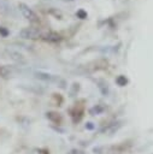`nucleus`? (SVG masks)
<instances>
[{
  "instance_id": "obj_4",
  "label": "nucleus",
  "mask_w": 153,
  "mask_h": 154,
  "mask_svg": "<svg viewBox=\"0 0 153 154\" xmlns=\"http://www.w3.org/2000/svg\"><path fill=\"white\" fill-rule=\"evenodd\" d=\"M35 77H36L37 79H41V81H46V82L58 81V78H57L55 76H53V75H49V73H47V72H41V71H39V72H35Z\"/></svg>"
},
{
  "instance_id": "obj_9",
  "label": "nucleus",
  "mask_w": 153,
  "mask_h": 154,
  "mask_svg": "<svg viewBox=\"0 0 153 154\" xmlns=\"http://www.w3.org/2000/svg\"><path fill=\"white\" fill-rule=\"evenodd\" d=\"M0 34H1L4 37H6V36L8 35V31H7V30H6L4 26H0Z\"/></svg>"
},
{
  "instance_id": "obj_8",
  "label": "nucleus",
  "mask_w": 153,
  "mask_h": 154,
  "mask_svg": "<svg viewBox=\"0 0 153 154\" xmlns=\"http://www.w3.org/2000/svg\"><path fill=\"white\" fill-rule=\"evenodd\" d=\"M116 82H117L119 85H122V87H123V85H125V84H126V82H128V81H126V78H125L124 76H119V77L116 79Z\"/></svg>"
},
{
  "instance_id": "obj_10",
  "label": "nucleus",
  "mask_w": 153,
  "mask_h": 154,
  "mask_svg": "<svg viewBox=\"0 0 153 154\" xmlns=\"http://www.w3.org/2000/svg\"><path fill=\"white\" fill-rule=\"evenodd\" d=\"M77 16H78L80 18H86V17H87V13H86L84 11H82V10H81V11H78V12H77Z\"/></svg>"
},
{
  "instance_id": "obj_6",
  "label": "nucleus",
  "mask_w": 153,
  "mask_h": 154,
  "mask_svg": "<svg viewBox=\"0 0 153 154\" xmlns=\"http://www.w3.org/2000/svg\"><path fill=\"white\" fill-rule=\"evenodd\" d=\"M0 76L2 78L7 79V78H10L12 76V70L10 67H7V66H0Z\"/></svg>"
},
{
  "instance_id": "obj_5",
  "label": "nucleus",
  "mask_w": 153,
  "mask_h": 154,
  "mask_svg": "<svg viewBox=\"0 0 153 154\" xmlns=\"http://www.w3.org/2000/svg\"><path fill=\"white\" fill-rule=\"evenodd\" d=\"M41 37L45 41H49V42H58V41H60V35H58L55 32H52V31L41 35Z\"/></svg>"
},
{
  "instance_id": "obj_2",
  "label": "nucleus",
  "mask_w": 153,
  "mask_h": 154,
  "mask_svg": "<svg viewBox=\"0 0 153 154\" xmlns=\"http://www.w3.org/2000/svg\"><path fill=\"white\" fill-rule=\"evenodd\" d=\"M19 36L22 38H25V40H36L39 37H41V34L36 30V29H33V28H24L20 30L19 32Z\"/></svg>"
},
{
  "instance_id": "obj_11",
  "label": "nucleus",
  "mask_w": 153,
  "mask_h": 154,
  "mask_svg": "<svg viewBox=\"0 0 153 154\" xmlns=\"http://www.w3.org/2000/svg\"><path fill=\"white\" fill-rule=\"evenodd\" d=\"M67 154H83V153L80 152V150H77V149H72V150H70V153H67Z\"/></svg>"
},
{
  "instance_id": "obj_7",
  "label": "nucleus",
  "mask_w": 153,
  "mask_h": 154,
  "mask_svg": "<svg viewBox=\"0 0 153 154\" xmlns=\"http://www.w3.org/2000/svg\"><path fill=\"white\" fill-rule=\"evenodd\" d=\"M102 111H104V107H102V106H100V105H98V106H94V107L90 109V114L95 116V114H99V113H101Z\"/></svg>"
},
{
  "instance_id": "obj_1",
  "label": "nucleus",
  "mask_w": 153,
  "mask_h": 154,
  "mask_svg": "<svg viewBox=\"0 0 153 154\" xmlns=\"http://www.w3.org/2000/svg\"><path fill=\"white\" fill-rule=\"evenodd\" d=\"M18 8H19L20 13L23 14V17H24L25 19H28L29 22H33V23H37V22H39V17L36 16V13H35L28 5L20 2V4L18 5Z\"/></svg>"
},
{
  "instance_id": "obj_3",
  "label": "nucleus",
  "mask_w": 153,
  "mask_h": 154,
  "mask_svg": "<svg viewBox=\"0 0 153 154\" xmlns=\"http://www.w3.org/2000/svg\"><path fill=\"white\" fill-rule=\"evenodd\" d=\"M6 53H7V55H8L10 59H12L13 61H16V63H18V64H25V63H27L24 55H23L22 53H19V52L14 51V49H10V48H8V49H6Z\"/></svg>"
},
{
  "instance_id": "obj_13",
  "label": "nucleus",
  "mask_w": 153,
  "mask_h": 154,
  "mask_svg": "<svg viewBox=\"0 0 153 154\" xmlns=\"http://www.w3.org/2000/svg\"><path fill=\"white\" fill-rule=\"evenodd\" d=\"M63 1H73V0H63Z\"/></svg>"
},
{
  "instance_id": "obj_12",
  "label": "nucleus",
  "mask_w": 153,
  "mask_h": 154,
  "mask_svg": "<svg viewBox=\"0 0 153 154\" xmlns=\"http://www.w3.org/2000/svg\"><path fill=\"white\" fill-rule=\"evenodd\" d=\"M86 128H87V129H90V130H92V129H93L94 126H93V124H92V123H87V125H86Z\"/></svg>"
}]
</instances>
